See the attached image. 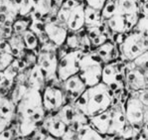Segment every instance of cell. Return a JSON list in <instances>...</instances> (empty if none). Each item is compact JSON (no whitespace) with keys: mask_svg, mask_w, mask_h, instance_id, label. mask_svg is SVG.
Listing matches in <instances>:
<instances>
[{"mask_svg":"<svg viewBox=\"0 0 148 140\" xmlns=\"http://www.w3.org/2000/svg\"><path fill=\"white\" fill-rule=\"evenodd\" d=\"M117 101L121 100L115 98L111 89L101 82L92 87H86L85 92L73 103L85 115L90 117L101 113Z\"/></svg>","mask_w":148,"mask_h":140,"instance_id":"6da1fadb","label":"cell"},{"mask_svg":"<svg viewBox=\"0 0 148 140\" xmlns=\"http://www.w3.org/2000/svg\"><path fill=\"white\" fill-rule=\"evenodd\" d=\"M122 101L114 102L101 113L88 117V123L97 130L104 139H120L126 125Z\"/></svg>","mask_w":148,"mask_h":140,"instance_id":"7a4b0ae2","label":"cell"},{"mask_svg":"<svg viewBox=\"0 0 148 140\" xmlns=\"http://www.w3.org/2000/svg\"><path fill=\"white\" fill-rule=\"evenodd\" d=\"M46 114L42 102V92L28 87L16 103V118L26 117L43 122Z\"/></svg>","mask_w":148,"mask_h":140,"instance_id":"3957f363","label":"cell"},{"mask_svg":"<svg viewBox=\"0 0 148 140\" xmlns=\"http://www.w3.org/2000/svg\"><path fill=\"white\" fill-rule=\"evenodd\" d=\"M124 72L125 62L118 58L104 64L101 73V83H106L113 92L114 98L121 101H124L127 96L124 89Z\"/></svg>","mask_w":148,"mask_h":140,"instance_id":"277c9868","label":"cell"},{"mask_svg":"<svg viewBox=\"0 0 148 140\" xmlns=\"http://www.w3.org/2000/svg\"><path fill=\"white\" fill-rule=\"evenodd\" d=\"M122 105L126 122L132 126L138 134L141 127L148 123V105L140 100L135 92H127Z\"/></svg>","mask_w":148,"mask_h":140,"instance_id":"5b68a950","label":"cell"},{"mask_svg":"<svg viewBox=\"0 0 148 140\" xmlns=\"http://www.w3.org/2000/svg\"><path fill=\"white\" fill-rule=\"evenodd\" d=\"M58 46L50 41H46L40 45L37 51V63L45 74L47 83H59L57 80V67H58L59 56Z\"/></svg>","mask_w":148,"mask_h":140,"instance_id":"8992f818","label":"cell"},{"mask_svg":"<svg viewBox=\"0 0 148 140\" xmlns=\"http://www.w3.org/2000/svg\"><path fill=\"white\" fill-rule=\"evenodd\" d=\"M116 46L119 59L124 62H129L148 51V36L130 31L124 34L121 42Z\"/></svg>","mask_w":148,"mask_h":140,"instance_id":"52a82bcc","label":"cell"},{"mask_svg":"<svg viewBox=\"0 0 148 140\" xmlns=\"http://www.w3.org/2000/svg\"><path fill=\"white\" fill-rule=\"evenodd\" d=\"M103 63L94 51L86 52L79 59V74L86 87L97 85L101 82Z\"/></svg>","mask_w":148,"mask_h":140,"instance_id":"ba28073f","label":"cell"},{"mask_svg":"<svg viewBox=\"0 0 148 140\" xmlns=\"http://www.w3.org/2000/svg\"><path fill=\"white\" fill-rule=\"evenodd\" d=\"M85 52L81 50H70L64 56L59 59L57 67V80L59 83H63L68 78L79 74V59Z\"/></svg>","mask_w":148,"mask_h":140,"instance_id":"9c48e42d","label":"cell"},{"mask_svg":"<svg viewBox=\"0 0 148 140\" xmlns=\"http://www.w3.org/2000/svg\"><path fill=\"white\" fill-rule=\"evenodd\" d=\"M52 83H47L42 91V102L46 113L56 112L68 102L66 94L61 85Z\"/></svg>","mask_w":148,"mask_h":140,"instance_id":"30bf717a","label":"cell"},{"mask_svg":"<svg viewBox=\"0 0 148 140\" xmlns=\"http://www.w3.org/2000/svg\"><path fill=\"white\" fill-rule=\"evenodd\" d=\"M124 89L126 92L148 89V71H142L134 67L130 61L125 62Z\"/></svg>","mask_w":148,"mask_h":140,"instance_id":"8fae6325","label":"cell"},{"mask_svg":"<svg viewBox=\"0 0 148 140\" xmlns=\"http://www.w3.org/2000/svg\"><path fill=\"white\" fill-rule=\"evenodd\" d=\"M56 112L68 128L76 132H78L85 124L88 123V117L75 107L73 102H67Z\"/></svg>","mask_w":148,"mask_h":140,"instance_id":"7c38bea8","label":"cell"},{"mask_svg":"<svg viewBox=\"0 0 148 140\" xmlns=\"http://www.w3.org/2000/svg\"><path fill=\"white\" fill-rule=\"evenodd\" d=\"M15 83H24L29 87L39 89L41 92L44 89L47 85L45 74L37 64L27 68L23 72L18 74L15 79Z\"/></svg>","mask_w":148,"mask_h":140,"instance_id":"4fadbf2b","label":"cell"},{"mask_svg":"<svg viewBox=\"0 0 148 140\" xmlns=\"http://www.w3.org/2000/svg\"><path fill=\"white\" fill-rule=\"evenodd\" d=\"M56 16L47 17L44 20L45 34H46L47 39L50 42H52L56 46L61 47L63 45H65L66 38L68 36L69 30L67 28V25L59 22L57 20Z\"/></svg>","mask_w":148,"mask_h":140,"instance_id":"5bb4252c","label":"cell"},{"mask_svg":"<svg viewBox=\"0 0 148 140\" xmlns=\"http://www.w3.org/2000/svg\"><path fill=\"white\" fill-rule=\"evenodd\" d=\"M61 87L64 89L68 102H75L86 89V83L81 79L79 74H74L61 83Z\"/></svg>","mask_w":148,"mask_h":140,"instance_id":"9a60e30c","label":"cell"},{"mask_svg":"<svg viewBox=\"0 0 148 140\" xmlns=\"http://www.w3.org/2000/svg\"><path fill=\"white\" fill-rule=\"evenodd\" d=\"M42 126L54 139H62L68 126L57 114V112L47 113L43 120Z\"/></svg>","mask_w":148,"mask_h":140,"instance_id":"2e32d148","label":"cell"},{"mask_svg":"<svg viewBox=\"0 0 148 140\" xmlns=\"http://www.w3.org/2000/svg\"><path fill=\"white\" fill-rule=\"evenodd\" d=\"M115 14L124 16L134 26L139 17L138 0H116Z\"/></svg>","mask_w":148,"mask_h":140,"instance_id":"e0dca14e","label":"cell"},{"mask_svg":"<svg viewBox=\"0 0 148 140\" xmlns=\"http://www.w3.org/2000/svg\"><path fill=\"white\" fill-rule=\"evenodd\" d=\"M85 6L86 4L82 2L70 10L69 17L66 23L69 32H77L85 28Z\"/></svg>","mask_w":148,"mask_h":140,"instance_id":"ac0fdd59","label":"cell"},{"mask_svg":"<svg viewBox=\"0 0 148 140\" xmlns=\"http://www.w3.org/2000/svg\"><path fill=\"white\" fill-rule=\"evenodd\" d=\"M92 51L97 54V56L101 59V61L104 64H108L112 61L119 58L117 46L111 39H108L101 46L97 47Z\"/></svg>","mask_w":148,"mask_h":140,"instance_id":"d6986e66","label":"cell"},{"mask_svg":"<svg viewBox=\"0 0 148 140\" xmlns=\"http://www.w3.org/2000/svg\"><path fill=\"white\" fill-rule=\"evenodd\" d=\"M104 23L108 26V30L113 35L121 33H128L132 30L133 25L128 21L124 16H121L119 14H114L110 18L104 20Z\"/></svg>","mask_w":148,"mask_h":140,"instance_id":"ffe728a7","label":"cell"},{"mask_svg":"<svg viewBox=\"0 0 148 140\" xmlns=\"http://www.w3.org/2000/svg\"><path fill=\"white\" fill-rule=\"evenodd\" d=\"M53 8V0H35L34 10L30 14L31 20H45Z\"/></svg>","mask_w":148,"mask_h":140,"instance_id":"44dd1931","label":"cell"},{"mask_svg":"<svg viewBox=\"0 0 148 140\" xmlns=\"http://www.w3.org/2000/svg\"><path fill=\"white\" fill-rule=\"evenodd\" d=\"M0 116L11 123L16 118V104L9 96H0Z\"/></svg>","mask_w":148,"mask_h":140,"instance_id":"7402d4cb","label":"cell"},{"mask_svg":"<svg viewBox=\"0 0 148 140\" xmlns=\"http://www.w3.org/2000/svg\"><path fill=\"white\" fill-rule=\"evenodd\" d=\"M103 23L101 10L94 9L90 6H85V28L97 27Z\"/></svg>","mask_w":148,"mask_h":140,"instance_id":"603a6c76","label":"cell"},{"mask_svg":"<svg viewBox=\"0 0 148 140\" xmlns=\"http://www.w3.org/2000/svg\"><path fill=\"white\" fill-rule=\"evenodd\" d=\"M7 41L10 45L11 51H12V55L15 58H21L23 56L24 52L26 51L25 48V44L23 41V38H22L21 34H16L13 33Z\"/></svg>","mask_w":148,"mask_h":140,"instance_id":"cb8c5ba5","label":"cell"},{"mask_svg":"<svg viewBox=\"0 0 148 140\" xmlns=\"http://www.w3.org/2000/svg\"><path fill=\"white\" fill-rule=\"evenodd\" d=\"M77 139L81 140H102L104 139L97 130H95L90 123H86L77 132Z\"/></svg>","mask_w":148,"mask_h":140,"instance_id":"d4e9b609","label":"cell"},{"mask_svg":"<svg viewBox=\"0 0 148 140\" xmlns=\"http://www.w3.org/2000/svg\"><path fill=\"white\" fill-rule=\"evenodd\" d=\"M23 41L25 44V48L29 51H35L37 52L40 47V41L38 39L37 35L30 29H27L21 34Z\"/></svg>","mask_w":148,"mask_h":140,"instance_id":"484cf974","label":"cell"},{"mask_svg":"<svg viewBox=\"0 0 148 140\" xmlns=\"http://www.w3.org/2000/svg\"><path fill=\"white\" fill-rule=\"evenodd\" d=\"M0 12L7 13L16 19L19 17V8L15 0H0Z\"/></svg>","mask_w":148,"mask_h":140,"instance_id":"4316f807","label":"cell"},{"mask_svg":"<svg viewBox=\"0 0 148 140\" xmlns=\"http://www.w3.org/2000/svg\"><path fill=\"white\" fill-rule=\"evenodd\" d=\"M15 2L19 8V17L30 16L34 10L35 0H15Z\"/></svg>","mask_w":148,"mask_h":140,"instance_id":"83f0119b","label":"cell"},{"mask_svg":"<svg viewBox=\"0 0 148 140\" xmlns=\"http://www.w3.org/2000/svg\"><path fill=\"white\" fill-rule=\"evenodd\" d=\"M65 46L70 50L81 49V34L79 30L77 32H69L66 38Z\"/></svg>","mask_w":148,"mask_h":140,"instance_id":"f1b7e54d","label":"cell"},{"mask_svg":"<svg viewBox=\"0 0 148 140\" xmlns=\"http://www.w3.org/2000/svg\"><path fill=\"white\" fill-rule=\"evenodd\" d=\"M31 24V18L30 16L27 17H18L14 21L12 25L13 33L16 34H22L24 31L29 29Z\"/></svg>","mask_w":148,"mask_h":140,"instance_id":"f546056e","label":"cell"},{"mask_svg":"<svg viewBox=\"0 0 148 140\" xmlns=\"http://www.w3.org/2000/svg\"><path fill=\"white\" fill-rule=\"evenodd\" d=\"M115 9H116V0H106L101 10L103 21L115 14Z\"/></svg>","mask_w":148,"mask_h":140,"instance_id":"4dcf8cb0","label":"cell"},{"mask_svg":"<svg viewBox=\"0 0 148 140\" xmlns=\"http://www.w3.org/2000/svg\"><path fill=\"white\" fill-rule=\"evenodd\" d=\"M131 31L140 33L144 36H148V16L138 17L137 21H136Z\"/></svg>","mask_w":148,"mask_h":140,"instance_id":"1f68e13d","label":"cell"},{"mask_svg":"<svg viewBox=\"0 0 148 140\" xmlns=\"http://www.w3.org/2000/svg\"><path fill=\"white\" fill-rule=\"evenodd\" d=\"M147 61H148V51L145 53L141 54L140 56L136 57L134 60L130 61L134 67L142 70V71H147Z\"/></svg>","mask_w":148,"mask_h":140,"instance_id":"d6a6232c","label":"cell"},{"mask_svg":"<svg viewBox=\"0 0 148 140\" xmlns=\"http://www.w3.org/2000/svg\"><path fill=\"white\" fill-rule=\"evenodd\" d=\"M14 59L15 57L10 53H0V72H3Z\"/></svg>","mask_w":148,"mask_h":140,"instance_id":"836d02e7","label":"cell"},{"mask_svg":"<svg viewBox=\"0 0 148 140\" xmlns=\"http://www.w3.org/2000/svg\"><path fill=\"white\" fill-rule=\"evenodd\" d=\"M17 138V133H16V127L14 125H9L5 130L0 133V140H11Z\"/></svg>","mask_w":148,"mask_h":140,"instance_id":"e575fe53","label":"cell"},{"mask_svg":"<svg viewBox=\"0 0 148 140\" xmlns=\"http://www.w3.org/2000/svg\"><path fill=\"white\" fill-rule=\"evenodd\" d=\"M16 18L12 17L7 13L0 12V26H12Z\"/></svg>","mask_w":148,"mask_h":140,"instance_id":"d590c367","label":"cell"},{"mask_svg":"<svg viewBox=\"0 0 148 140\" xmlns=\"http://www.w3.org/2000/svg\"><path fill=\"white\" fill-rule=\"evenodd\" d=\"M12 26H0V40H7L12 36Z\"/></svg>","mask_w":148,"mask_h":140,"instance_id":"8d00e7d4","label":"cell"},{"mask_svg":"<svg viewBox=\"0 0 148 140\" xmlns=\"http://www.w3.org/2000/svg\"><path fill=\"white\" fill-rule=\"evenodd\" d=\"M106 1V0H85L84 2L86 3V6H90V7L97 9V10H101Z\"/></svg>","mask_w":148,"mask_h":140,"instance_id":"74e56055","label":"cell"},{"mask_svg":"<svg viewBox=\"0 0 148 140\" xmlns=\"http://www.w3.org/2000/svg\"><path fill=\"white\" fill-rule=\"evenodd\" d=\"M138 11H139V16H148L147 0H138Z\"/></svg>","mask_w":148,"mask_h":140,"instance_id":"f35d334b","label":"cell"},{"mask_svg":"<svg viewBox=\"0 0 148 140\" xmlns=\"http://www.w3.org/2000/svg\"><path fill=\"white\" fill-rule=\"evenodd\" d=\"M0 53H10L12 54V51H11L10 45L7 40L3 39L0 40Z\"/></svg>","mask_w":148,"mask_h":140,"instance_id":"ab89813d","label":"cell"},{"mask_svg":"<svg viewBox=\"0 0 148 140\" xmlns=\"http://www.w3.org/2000/svg\"><path fill=\"white\" fill-rule=\"evenodd\" d=\"M62 139H77V132L74 131V130L70 129V128H67L66 132L64 133Z\"/></svg>","mask_w":148,"mask_h":140,"instance_id":"60d3db41","label":"cell"},{"mask_svg":"<svg viewBox=\"0 0 148 140\" xmlns=\"http://www.w3.org/2000/svg\"><path fill=\"white\" fill-rule=\"evenodd\" d=\"M10 124H11L10 121H8L7 119L4 118V117L0 116V133L3 131V130H5Z\"/></svg>","mask_w":148,"mask_h":140,"instance_id":"b9f144b4","label":"cell"},{"mask_svg":"<svg viewBox=\"0 0 148 140\" xmlns=\"http://www.w3.org/2000/svg\"><path fill=\"white\" fill-rule=\"evenodd\" d=\"M64 1H65V0H53V3H54L55 6H57V7L60 8L61 6H62Z\"/></svg>","mask_w":148,"mask_h":140,"instance_id":"7bdbcfd3","label":"cell"}]
</instances>
